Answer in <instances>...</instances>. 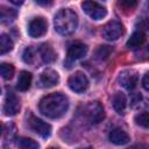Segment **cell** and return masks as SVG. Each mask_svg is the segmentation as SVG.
I'll use <instances>...</instances> for the list:
<instances>
[{"label":"cell","mask_w":149,"mask_h":149,"mask_svg":"<svg viewBox=\"0 0 149 149\" xmlns=\"http://www.w3.org/2000/svg\"><path fill=\"white\" fill-rule=\"evenodd\" d=\"M69 108V100L65 94L56 92L43 97L40 100L38 109L40 112L49 119L62 118Z\"/></svg>","instance_id":"6da1fadb"},{"label":"cell","mask_w":149,"mask_h":149,"mask_svg":"<svg viewBox=\"0 0 149 149\" xmlns=\"http://www.w3.org/2000/svg\"><path fill=\"white\" fill-rule=\"evenodd\" d=\"M55 30L61 35H71L78 27V15L70 8L59 9L54 17Z\"/></svg>","instance_id":"7a4b0ae2"},{"label":"cell","mask_w":149,"mask_h":149,"mask_svg":"<svg viewBox=\"0 0 149 149\" xmlns=\"http://www.w3.org/2000/svg\"><path fill=\"white\" fill-rule=\"evenodd\" d=\"M123 31L125 29H123L122 23L118 20H112L104 26L101 35L107 41H116L119 37H121Z\"/></svg>","instance_id":"3957f363"},{"label":"cell","mask_w":149,"mask_h":149,"mask_svg":"<svg viewBox=\"0 0 149 149\" xmlns=\"http://www.w3.org/2000/svg\"><path fill=\"white\" fill-rule=\"evenodd\" d=\"M68 85H69V87L73 92H76V93H83L88 87V79L85 76V73H83L80 71H77V72H74L73 74H71L69 77Z\"/></svg>","instance_id":"277c9868"},{"label":"cell","mask_w":149,"mask_h":149,"mask_svg":"<svg viewBox=\"0 0 149 149\" xmlns=\"http://www.w3.org/2000/svg\"><path fill=\"white\" fill-rule=\"evenodd\" d=\"M81 8L93 20H101L107 14V9L95 1H84L81 3Z\"/></svg>","instance_id":"5b68a950"},{"label":"cell","mask_w":149,"mask_h":149,"mask_svg":"<svg viewBox=\"0 0 149 149\" xmlns=\"http://www.w3.org/2000/svg\"><path fill=\"white\" fill-rule=\"evenodd\" d=\"M86 116L87 120L90 121V123L92 125H98L100 123L104 118H105V112H104V107L101 106L100 102L98 101H91L87 106H86Z\"/></svg>","instance_id":"8992f818"},{"label":"cell","mask_w":149,"mask_h":149,"mask_svg":"<svg viewBox=\"0 0 149 149\" xmlns=\"http://www.w3.org/2000/svg\"><path fill=\"white\" fill-rule=\"evenodd\" d=\"M118 81L122 87H125L126 90L132 91L137 85L139 74H137V72L135 70H132V69L123 70L122 72H120L119 77H118Z\"/></svg>","instance_id":"52a82bcc"},{"label":"cell","mask_w":149,"mask_h":149,"mask_svg":"<svg viewBox=\"0 0 149 149\" xmlns=\"http://www.w3.org/2000/svg\"><path fill=\"white\" fill-rule=\"evenodd\" d=\"M47 29H48V23L43 17L41 16L34 17L28 24V35L30 37L37 38L43 36L47 33Z\"/></svg>","instance_id":"ba28073f"},{"label":"cell","mask_w":149,"mask_h":149,"mask_svg":"<svg viewBox=\"0 0 149 149\" xmlns=\"http://www.w3.org/2000/svg\"><path fill=\"white\" fill-rule=\"evenodd\" d=\"M58 81H59V74H58V72L55 71V70H52V69H45L44 71H42L40 73L37 85L40 87L47 88V87H52V86L57 85Z\"/></svg>","instance_id":"9c48e42d"},{"label":"cell","mask_w":149,"mask_h":149,"mask_svg":"<svg viewBox=\"0 0 149 149\" xmlns=\"http://www.w3.org/2000/svg\"><path fill=\"white\" fill-rule=\"evenodd\" d=\"M29 127L34 133H36L43 139H47L51 135V126L38 118L31 116L29 120Z\"/></svg>","instance_id":"30bf717a"},{"label":"cell","mask_w":149,"mask_h":149,"mask_svg":"<svg viewBox=\"0 0 149 149\" xmlns=\"http://www.w3.org/2000/svg\"><path fill=\"white\" fill-rule=\"evenodd\" d=\"M3 114L7 116H13L20 111V100L13 92H8L3 102Z\"/></svg>","instance_id":"8fae6325"},{"label":"cell","mask_w":149,"mask_h":149,"mask_svg":"<svg viewBox=\"0 0 149 149\" xmlns=\"http://www.w3.org/2000/svg\"><path fill=\"white\" fill-rule=\"evenodd\" d=\"M109 141L115 146H125L130 141L129 135L121 128H114L108 134Z\"/></svg>","instance_id":"7c38bea8"},{"label":"cell","mask_w":149,"mask_h":149,"mask_svg":"<svg viewBox=\"0 0 149 149\" xmlns=\"http://www.w3.org/2000/svg\"><path fill=\"white\" fill-rule=\"evenodd\" d=\"M87 45L83 43H73L68 49V59L71 62L80 59L87 54Z\"/></svg>","instance_id":"4fadbf2b"},{"label":"cell","mask_w":149,"mask_h":149,"mask_svg":"<svg viewBox=\"0 0 149 149\" xmlns=\"http://www.w3.org/2000/svg\"><path fill=\"white\" fill-rule=\"evenodd\" d=\"M144 41H146V34L142 30H136L128 38L126 45L130 50H137V49H140L143 45Z\"/></svg>","instance_id":"5bb4252c"},{"label":"cell","mask_w":149,"mask_h":149,"mask_svg":"<svg viewBox=\"0 0 149 149\" xmlns=\"http://www.w3.org/2000/svg\"><path fill=\"white\" fill-rule=\"evenodd\" d=\"M112 105L118 114L123 115L127 108V98L122 92H115L112 99Z\"/></svg>","instance_id":"9a60e30c"},{"label":"cell","mask_w":149,"mask_h":149,"mask_svg":"<svg viewBox=\"0 0 149 149\" xmlns=\"http://www.w3.org/2000/svg\"><path fill=\"white\" fill-rule=\"evenodd\" d=\"M38 52H40L41 58L44 63H52L57 58V55H56L54 48L48 43L41 44L40 48H38Z\"/></svg>","instance_id":"2e32d148"},{"label":"cell","mask_w":149,"mask_h":149,"mask_svg":"<svg viewBox=\"0 0 149 149\" xmlns=\"http://www.w3.org/2000/svg\"><path fill=\"white\" fill-rule=\"evenodd\" d=\"M31 80H33V76L30 72L28 71H21L20 74H19V78H17V83H16V87L19 91L21 92H24V91H28L30 85H31Z\"/></svg>","instance_id":"e0dca14e"},{"label":"cell","mask_w":149,"mask_h":149,"mask_svg":"<svg viewBox=\"0 0 149 149\" xmlns=\"http://www.w3.org/2000/svg\"><path fill=\"white\" fill-rule=\"evenodd\" d=\"M16 136V128L13 123H7L3 127V144L5 147H8L13 143Z\"/></svg>","instance_id":"ac0fdd59"},{"label":"cell","mask_w":149,"mask_h":149,"mask_svg":"<svg viewBox=\"0 0 149 149\" xmlns=\"http://www.w3.org/2000/svg\"><path fill=\"white\" fill-rule=\"evenodd\" d=\"M13 45L14 44H13L12 38L6 34H1V36H0V54L5 55V54L9 52L13 49Z\"/></svg>","instance_id":"d6986e66"},{"label":"cell","mask_w":149,"mask_h":149,"mask_svg":"<svg viewBox=\"0 0 149 149\" xmlns=\"http://www.w3.org/2000/svg\"><path fill=\"white\" fill-rule=\"evenodd\" d=\"M17 15V12L16 9H13V8H7L5 6H1V9H0V17H1V21L2 22H10L13 21Z\"/></svg>","instance_id":"ffe728a7"},{"label":"cell","mask_w":149,"mask_h":149,"mask_svg":"<svg viewBox=\"0 0 149 149\" xmlns=\"http://www.w3.org/2000/svg\"><path fill=\"white\" fill-rule=\"evenodd\" d=\"M17 147L19 149H40V144L35 140L28 137H20L17 141Z\"/></svg>","instance_id":"44dd1931"},{"label":"cell","mask_w":149,"mask_h":149,"mask_svg":"<svg viewBox=\"0 0 149 149\" xmlns=\"http://www.w3.org/2000/svg\"><path fill=\"white\" fill-rule=\"evenodd\" d=\"M135 120V123L142 128H146V129H149V112L148 111H143V112H140L135 115L134 118Z\"/></svg>","instance_id":"7402d4cb"},{"label":"cell","mask_w":149,"mask_h":149,"mask_svg":"<svg viewBox=\"0 0 149 149\" xmlns=\"http://www.w3.org/2000/svg\"><path fill=\"white\" fill-rule=\"evenodd\" d=\"M0 73H1L3 79L8 80L14 74V66L12 64H9V63H1V65H0Z\"/></svg>","instance_id":"603a6c76"},{"label":"cell","mask_w":149,"mask_h":149,"mask_svg":"<svg viewBox=\"0 0 149 149\" xmlns=\"http://www.w3.org/2000/svg\"><path fill=\"white\" fill-rule=\"evenodd\" d=\"M113 51V49L109 47V45H100L97 51H95V57L100 61H104V59H107L111 55V52Z\"/></svg>","instance_id":"cb8c5ba5"},{"label":"cell","mask_w":149,"mask_h":149,"mask_svg":"<svg viewBox=\"0 0 149 149\" xmlns=\"http://www.w3.org/2000/svg\"><path fill=\"white\" fill-rule=\"evenodd\" d=\"M22 59L24 63L27 64H31L34 63V59H35V51L33 48L28 47L23 50V54H22Z\"/></svg>","instance_id":"d4e9b609"},{"label":"cell","mask_w":149,"mask_h":149,"mask_svg":"<svg viewBox=\"0 0 149 149\" xmlns=\"http://www.w3.org/2000/svg\"><path fill=\"white\" fill-rule=\"evenodd\" d=\"M120 5H121L122 7H125L126 9H133V8L136 7L137 2H136V1H121Z\"/></svg>","instance_id":"484cf974"},{"label":"cell","mask_w":149,"mask_h":149,"mask_svg":"<svg viewBox=\"0 0 149 149\" xmlns=\"http://www.w3.org/2000/svg\"><path fill=\"white\" fill-rule=\"evenodd\" d=\"M142 86H143V88L146 90V91H148L149 92V71L143 76V78H142Z\"/></svg>","instance_id":"4316f807"},{"label":"cell","mask_w":149,"mask_h":149,"mask_svg":"<svg viewBox=\"0 0 149 149\" xmlns=\"http://www.w3.org/2000/svg\"><path fill=\"white\" fill-rule=\"evenodd\" d=\"M127 149H149V144H146V143H136V144L130 146Z\"/></svg>","instance_id":"83f0119b"},{"label":"cell","mask_w":149,"mask_h":149,"mask_svg":"<svg viewBox=\"0 0 149 149\" xmlns=\"http://www.w3.org/2000/svg\"><path fill=\"white\" fill-rule=\"evenodd\" d=\"M36 3H37V5H44V6L51 5V2H42V1H36Z\"/></svg>","instance_id":"f1b7e54d"},{"label":"cell","mask_w":149,"mask_h":149,"mask_svg":"<svg viewBox=\"0 0 149 149\" xmlns=\"http://www.w3.org/2000/svg\"><path fill=\"white\" fill-rule=\"evenodd\" d=\"M10 2H12V3H15V5H21L23 1H15V0H12Z\"/></svg>","instance_id":"f546056e"},{"label":"cell","mask_w":149,"mask_h":149,"mask_svg":"<svg viewBox=\"0 0 149 149\" xmlns=\"http://www.w3.org/2000/svg\"><path fill=\"white\" fill-rule=\"evenodd\" d=\"M80 149H93L92 147H86V148H80Z\"/></svg>","instance_id":"4dcf8cb0"},{"label":"cell","mask_w":149,"mask_h":149,"mask_svg":"<svg viewBox=\"0 0 149 149\" xmlns=\"http://www.w3.org/2000/svg\"><path fill=\"white\" fill-rule=\"evenodd\" d=\"M49 149H59V148H57V147H51V148H49Z\"/></svg>","instance_id":"1f68e13d"},{"label":"cell","mask_w":149,"mask_h":149,"mask_svg":"<svg viewBox=\"0 0 149 149\" xmlns=\"http://www.w3.org/2000/svg\"><path fill=\"white\" fill-rule=\"evenodd\" d=\"M148 50H149V49H148Z\"/></svg>","instance_id":"d6a6232c"}]
</instances>
